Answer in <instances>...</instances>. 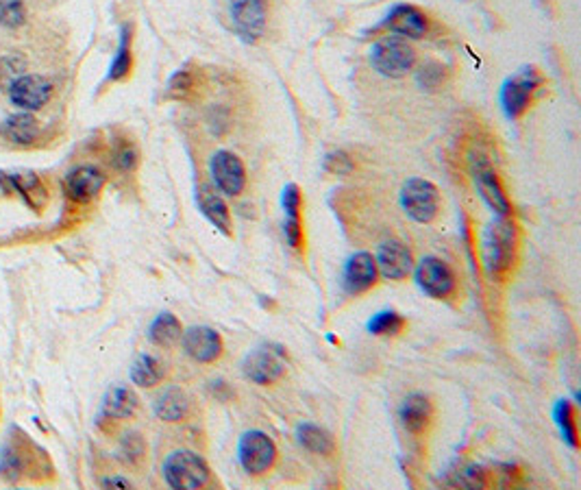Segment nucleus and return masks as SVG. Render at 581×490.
I'll use <instances>...</instances> for the list:
<instances>
[{
  "mask_svg": "<svg viewBox=\"0 0 581 490\" xmlns=\"http://www.w3.org/2000/svg\"><path fill=\"white\" fill-rule=\"evenodd\" d=\"M138 410V397H135L133 391L124 386H114L103 399V414L105 418H115V421H123V418H131Z\"/></svg>",
  "mask_w": 581,
  "mask_h": 490,
  "instance_id": "5701e85b",
  "label": "nucleus"
},
{
  "mask_svg": "<svg viewBox=\"0 0 581 490\" xmlns=\"http://www.w3.org/2000/svg\"><path fill=\"white\" fill-rule=\"evenodd\" d=\"M196 205H199L201 214L205 216L216 229L222 231L225 236L234 234V220H231V211L226 201L209 185H201L196 190Z\"/></svg>",
  "mask_w": 581,
  "mask_h": 490,
  "instance_id": "f3484780",
  "label": "nucleus"
},
{
  "mask_svg": "<svg viewBox=\"0 0 581 490\" xmlns=\"http://www.w3.org/2000/svg\"><path fill=\"white\" fill-rule=\"evenodd\" d=\"M53 96V83L48 79L39 77V74H24L16 79L9 88V99L20 109L35 111L42 109Z\"/></svg>",
  "mask_w": 581,
  "mask_h": 490,
  "instance_id": "dca6fc26",
  "label": "nucleus"
},
{
  "mask_svg": "<svg viewBox=\"0 0 581 490\" xmlns=\"http://www.w3.org/2000/svg\"><path fill=\"white\" fill-rule=\"evenodd\" d=\"M0 135H3L7 142L18 146L33 144L35 138H38V120H35L31 114L9 116V118L0 125Z\"/></svg>",
  "mask_w": 581,
  "mask_h": 490,
  "instance_id": "4be33fe9",
  "label": "nucleus"
},
{
  "mask_svg": "<svg viewBox=\"0 0 581 490\" xmlns=\"http://www.w3.org/2000/svg\"><path fill=\"white\" fill-rule=\"evenodd\" d=\"M322 168L329 175L345 176L355 170V164H353L351 155L345 153V150H329V153L325 155V159H322Z\"/></svg>",
  "mask_w": 581,
  "mask_h": 490,
  "instance_id": "c756f323",
  "label": "nucleus"
},
{
  "mask_svg": "<svg viewBox=\"0 0 581 490\" xmlns=\"http://www.w3.org/2000/svg\"><path fill=\"white\" fill-rule=\"evenodd\" d=\"M416 64V50L403 38H381L371 48V65L381 77L403 79Z\"/></svg>",
  "mask_w": 581,
  "mask_h": 490,
  "instance_id": "7ed1b4c3",
  "label": "nucleus"
},
{
  "mask_svg": "<svg viewBox=\"0 0 581 490\" xmlns=\"http://www.w3.org/2000/svg\"><path fill=\"white\" fill-rule=\"evenodd\" d=\"M181 333H184V327H181L179 318L170 314V312H161V314H158V318L150 322L149 340L158 347L170 348L181 340Z\"/></svg>",
  "mask_w": 581,
  "mask_h": 490,
  "instance_id": "b1692460",
  "label": "nucleus"
},
{
  "mask_svg": "<svg viewBox=\"0 0 581 490\" xmlns=\"http://www.w3.org/2000/svg\"><path fill=\"white\" fill-rule=\"evenodd\" d=\"M517 225L508 216H497L483 234V269L494 281H503L517 262Z\"/></svg>",
  "mask_w": 581,
  "mask_h": 490,
  "instance_id": "f257e3e1",
  "label": "nucleus"
},
{
  "mask_svg": "<svg viewBox=\"0 0 581 490\" xmlns=\"http://www.w3.org/2000/svg\"><path fill=\"white\" fill-rule=\"evenodd\" d=\"M242 373L246 380L257 386H272L286 375V353L281 347L261 345L246 353L242 362Z\"/></svg>",
  "mask_w": 581,
  "mask_h": 490,
  "instance_id": "6e6552de",
  "label": "nucleus"
},
{
  "mask_svg": "<svg viewBox=\"0 0 581 490\" xmlns=\"http://www.w3.org/2000/svg\"><path fill=\"white\" fill-rule=\"evenodd\" d=\"M237 460L246 473L260 477L275 467L277 444L261 429H249L242 434L237 443Z\"/></svg>",
  "mask_w": 581,
  "mask_h": 490,
  "instance_id": "0eeeda50",
  "label": "nucleus"
},
{
  "mask_svg": "<svg viewBox=\"0 0 581 490\" xmlns=\"http://www.w3.org/2000/svg\"><path fill=\"white\" fill-rule=\"evenodd\" d=\"M103 486L105 488H131V482L124 477H105L103 479Z\"/></svg>",
  "mask_w": 581,
  "mask_h": 490,
  "instance_id": "58836bf2",
  "label": "nucleus"
},
{
  "mask_svg": "<svg viewBox=\"0 0 581 490\" xmlns=\"http://www.w3.org/2000/svg\"><path fill=\"white\" fill-rule=\"evenodd\" d=\"M131 65H133V59H131V31L129 27H123L118 53H115L114 62H111V68H109V79L123 81L124 77H129Z\"/></svg>",
  "mask_w": 581,
  "mask_h": 490,
  "instance_id": "cd10ccee",
  "label": "nucleus"
},
{
  "mask_svg": "<svg viewBox=\"0 0 581 490\" xmlns=\"http://www.w3.org/2000/svg\"><path fill=\"white\" fill-rule=\"evenodd\" d=\"M471 175L474 181V188H477L483 203L497 216H509L512 203H509L508 194H505V188L501 179H499L497 168H494L492 161H490L488 155L482 153V150H474L471 155Z\"/></svg>",
  "mask_w": 581,
  "mask_h": 490,
  "instance_id": "423d86ee",
  "label": "nucleus"
},
{
  "mask_svg": "<svg viewBox=\"0 0 581 490\" xmlns=\"http://www.w3.org/2000/svg\"><path fill=\"white\" fill-rule=\"evenodd\" d=\"M453 484L464 488H486L492 484V477H490V473L483 467H466L464 471L457 473Z\"/></svg>",
  "mask_w": 581,
  "mask_h": 490,
  "instance_id": "2f4dec72",
  "label": "nucleus"
},
{
  "mask_svg": "<svg viewBox=\"0 0 581 490\" xmlns=\"http://www.w3.org/2000/svg\"><path fill=\"white\" fill-rule=\"evenodd\" d=\"M377 271L383 279L403 281L407 279L409 272L414 271V257L403 242L388 240L379 246L377 255Z\"/></svg>",
  "mask_w": 581,
  "mask_h": 490,
  "instance_id": "2eb2a0df",
  "label": "nucleus"
},
{
  "mask_svg": "<svg viewBox=\"0 0 581 490\" xmlns=\"http://www.w3.org/2000/svg\"><path fill=\"white\" fill-rule=\"evenodd\" d=\"M24 22L22 0H0V24L16 29Z\"/></svg>",
  "mask_w": 581,
  "mask_h": 490,
  "instance_id": "72a5a7b5",
  "label": "nucleus"
},
{
  "mask_svg": "<svg viewBox=\"0 0 581 490\" xmlns=\"http://www.w3.org/2000/svg\"><path fill=\"white\" fill-rule=\"evenodd\" d=\"M377 277L379 271L375 257L366 251H360L346 260L345 271H342V288H345L346 295L360 297L377 284Z\"/></svg>",
  "mask_w": 581,
  "mask_h": 490,
  "instance_id": "4468645a",
  "label": "nucleus"
},
{
  "mask_svg": "<svg viewBox=\"0 0 581 490\" xmlns=\"http://www.w3.org/2000/svg\"><path fill=\"white\" fill-rule=\"evenodd\" d=\"M114 164H115V168L123 170V173H131V170H135V166H138V150H135V146H131V144L118 146V150H115V155H114Z\"/></svg>",
  "mask_w": 581,
  "mask_h": 490,
  "instance_id": "e433bc0d",
  "label": "nucleus"
},
{
  "mask_svg": "<svg viewBox=\"0 0 581 490\" xmlns=\"http://www.w3.org/2000/svg\"><path fill=\"white\" fill-rule=\"evenodd\" d=\"M229 16L242 42H260L268 24V0H229Z\"/></svg>",
  "mask_w": 581,
  "mask_h": 490,
  "instance_id": "9d476101",
  "label": "nucleus"
},
{
  "mask_svg": "<svg viewBox=\"0 0 581 490\" xmlns=\"http://www.w3.org/2000/svg\"><path fill=\"white\" fill-rule=\"evenodd\" d=\"M296 441L303 449H307L310 453H316V456L329 458L336 453V441L325 427L314 426V423H301L296 427Z\"/></svg>",
  "mask_w": 581,
  "mask_h": 490,
  "instance_id": "412c9836",
  "label": "nucleus"
},
{
  "mask_svg": "<svg viewBox=\"0 0 581 490\" xmlns=\"http://www.w3.org/2000/svg\"><path fill=\"white\" fill-rule=\"evenodd\" d=\"M398 418H401L403 427L407 429L414 436H421L427 432L429 423L433 418V406L429 401L427 395L423 392H414L403 399L401 408H398Z\"/></svg>",
  "mask_w": 581,
  "mask_h": 490,
  "instance_id": "6ab92c4d",
  "label": "nucleus"
},
{
  "mask_svg": "<svg viewBox=\"0 0 581 490\" xmlns=\"http://www.w3.org/2000/svg\"><path fill=\"white\" fill-rule=\"evenodd\" d=\"M281 207L286 219H301V207H303V194L301 188L296 184H287L281 192Z\"/></svg>",
  "mask_w": 581,
  "mask_h": 490,
  "instance_id": "473e14b6",
  "label": "nucleus"
},
{
  "mask_svg": "<svg viewBox=\"0 0 581 490\" xmlns=\"http://www.w3.org/2000/svg\"><path fill=\"white\" fill-rule=\"evenodd\" d=\"M192 90H194V74L188 68L176 70V73L168 81V92L175 99H188Z\"/></svg>",
  "mask_w": 581,
  "mask_h": 490,
  "instance_id": "f704fd0d",
  "label": "nucleus"
},
{
  "mask_svg": "<svg viewBox=\"0 0 581 490\" xmlns=\"http://www.w3.org/2000/svg\"><path fill=\"white\" fill-rule=\"evenodd\" d=\"M283 236H286L287 245L295 251H299L305 242V231H303V219H286L283 222Z\"/></svg>",
  "mask_w": 581,
  "mask_h": 490,
  "instance_id": "c9c22d12",
  "label": "nucleus"
},
{
  "mask_svg": "<svg viewBox=\"0 0 581 490\" xmlns=\"http://www.w3.org/2000/svg\"><path fill=\"white\" fill-rule=\"evenodd\" d=\"M442 83H444L442 64L429 62L421 65V70H418V85H421L423 90H427V92H436V90L442 88Z\"/></svg>",
  "mask_w": 581,
  "mask_h": 490,
  "instance_id": "7c9ffc66",
  "label": "nucleus"
},
{
  "mask_svg": "<svg viewBox=\"0 0 581 490\" xmlns=\"http://www.w3.org/2000/svg\"><path fill=\"white\" fill-rule=\"evenodd\" d=\"M129 375H131V382H133L135 386L153 388V386H158L161 380H164L166 371L158 357L149 356V353H141V356L135 357L133 364H131Z\"/></svg>",
  "mask_w": 581,
  "mask_h": 490,
  "instance_id": "393cba45",
  "label": "nucleus"
},
{
  "mask_svg": "<svg viewBox=\"0 0 581 490\" xmlns=\"http://www.w3.org/2000/svg\"><path fill=\"white\" fill-rule=\"evenodd\" d=\"M398 203L414 222L429 225V222L436 220L438 211H440V192H438L436 184H431L429 179L412 176L403 184Z\"/></svg>",
  "mask_w": 581,
  "mask_h": 490,
  "instance_id": "20e7f679",
  "label": "nucleus"
},
{
  "mask_svg": "<svg viewBox=\"0 0 581 490\" xmlns=\"http://www.w3.org/2000/svg\"><path fill=\"white\" fill-rule=\"evenodd\" d=\"M403 330H406V318L394 310L377 312V314L368 321V331H371L372 336L392 338L398 336Z\"/></svg>",
  "mask_w": 581,
  "mask_h": 490,
  "instance_id": "bb28decb",
  "label": "nucleus"
},
{
  "mask_svg": "<svg viewBox=\"0 0 581 490\" xmlns=\"http://www.w3.org/2000/svg\"><path fill=\"white\" fill-rule=\"evenodd\" d=\"M209 391L211 395H214L218 401H229L231 397H234V391L229 388V383L225 380H214L209 383Z\"/></svg>",
  "mask_w": 581,
  "mask_h": 490,
  "instance_id": "4c0bfd02",
  "label": "nucleus"
},
{
  "mask_svg": "<svg viewBox=\"0 0 581 490\" xmlns=\"http://www.w3.org/2000/svg\"><path fill=\"white\" fill-rule=\"evenodd\" d=\"M181 345H184V351L188 353L192 360L199 364H214L216 360H220L222 351H225V342H222L220 333L214 327L207 325H194L190 330H184Z\"/></svg>",
  "mask_w": 581,
  "mask_h": 490,
  "instance_id": "f8f14e48",
  "label": "nucleus"
},
{
  "mask_svg": "<svg viewBox=\"0 0 581 490\" xmlns=\"http://www.w3.org/2000/svg\"><path fill=\"white\" fill-rule=\"evenodd\" d=\"M161 473H164L166 484L175 490L205 488L211 482V469L207 460L190 449H176L168 453Z\"/></svg>",
  "mask_w": 581,
  "mask_h": 490,
  "instance_id": "f03ea898",
  "label": "nucleus"
},
{
  "mask_svg": "<svg viewBox=\"0 0 581 490\" xmlns=\"http://www.w3.org/2000/svg\"><path fill=\"white\" fill-rule=\"evenodd\" d=\"M105 185V175L94 166H79L73 173L65 176V192L77 203H88L92 201Z\"/></svg>",
  "mask_w": 581,
  "mask_h": 490,
  "instance_id": "a211bd4d",
  "label": "nucleus"
},
{
  "mask_svg": "<svg viewBox=\"0 0 581 490\" xmlns=\"http://www.w3.org/2000/svg\"><path fill=\"white\" fill-rule=\"evenodd\" d=\"M383 31L401 35L406 39H421L429 31V20L423 9L416 4H394L383 22L379 24Z\"/></svg>",
  "mask_w": 581,
  "mask_h": 490,
  "instance_id": "ddd939ff",
  "label": "nucleus"
},
{
  "mask_svg": "<svg viewBox=\"0 0 581 490\" xmlns=\"http://www.w3.org/2000/svg\"><path fill=\"white\" fill-rule=\"evenodd\" d=\"M144 456H146L144 438H141L140 434H126L123 443H120V458H123L126 464L138 467L141 460H144Z\"/></svg>",
  "mask_w": 581,
  "mask_h": 490,
  "instance_id": "c85d7f7f",
  "label": "nucleus"
},
{
  "mask_svg": "<svg viewBox=\"0 0 581 490\" xmlns=\"http://www.w3.org/2000/svg\"><path fill=\"white\" fill-rule=\"evenodd\" d=\"M155 414L158 418L166 423H179L185 421L192 412V403L188 392L181 391L176 386H168L159 392V397L155 399Z\"/></svg>",
  "mask_w": 581,
  "mask_h": 490,
  "instance_id": "aec40b11",
  "label": "nucleus"
},
{
  "mask_svg": "<svg viewBox=\"0 0 581 490\" xmlns=\"http://www.w3.org/2000/svg\"><path fill=\"white\" fill-rule=\"evenodd\" d=\"M553 418H555V423H558L560 434H562L564 441L568 443L573 449H577L579 447L577 418H575V408L568 399L558 401V406H555V410H553Z\"/></svg>",
  "mask_w": 581,
  "mask_h": 490,
  "instance_id": "a878e982",
  "label": "nucleus"
},
{
  "mask_svg": "<svg viewBox=\"0 0 581 490\" xmlns=\"http://www.w3.org/2000/svg\"><path fill=\"white\" fill-rule=\"evenodd\" d=\"M414 279L424 295L431 297V299H449L457 288L456 272L442 257L436 255H427L418 262V266L414 269Z\"/></svg>",
  "mask_w": 581,
  "mask_h": 490,
  "instance_id": "1a4fd4ad",
  "label": "nucleus"
},
{
  "mask_svg": "<svg viewBox=\"0 0 581 490\" xmlns=\"http://www.w3.org/2000/svg\"><path fill=\"white\" fill-rule=\"evenodd\" d=\"M543 85L538 68L523 65L512 77H508L501 85V107L509 120H518L529 105L534 103V94Z\"/></svg>",
  "mask_w": 581,
  "mask_h": 490,
  "instance_id": "39448f33",
  "label": "nucleus"
},
{
  "mask_svg": "<svg viewBox=\"0 0 581 490\" xmlns=\"http://www.w3.org/2000/svg\"><path fill=\"white\" fill-rule=\"evenodd\" d=\"M209 173L216 188L225 196H240L246 188V166L231 150H216L209 159Z\"/></svg>",
  "mask_w": 581,
  "mask_h": 490,
  "instance_id": "9b49d317",
  "label": "nucleus"
}]
</instances>
